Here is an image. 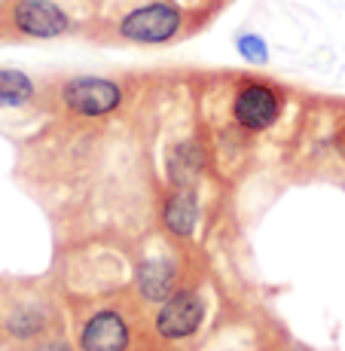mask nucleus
<instances>
[{"instance_id":"obj_11","label":"nucleus","mask_w":345,"mask_h":351,"mask_svg":"<svg viewBox=\"0 0 345 351\" xmlns=\"http://www.w3.org/2000/svg\"><path fill=\"white\" fill-rule=\"evenodd\" d=\"M235 49L248 64H266L269 62V43L254 31H245L235 37Z\"/></svg>"},{"instance_id":"obj_12","label":"nucleus","mask_w":345,"mask_h":351,"mask_svg":"<svg viewBox=\"0 0 345 351\" xmlns=\"http://www.w3.org/2000/svg\"><path fill=\"white\" fill-rule=\"evenodd\" d=\"M342 138H345V125H342Z\"/></svg>"},{"instance_id":"obj_8","label":"nucleus","mask_w":345,"mask_h":351,"mask_svg":"<svg viewBox=\"0 0 345 351\" xmlns=\"http://www.w3.org/2000/svg\"><path fill=\"white\" fill-rule=\"evenodd\" d=\"M34 95H37V86L28 73L16 67H0V110L31 104Z\"/></svg>"},{"instance_id":"obj_9","label":"nucleus","mask_w":345,"mask_h":351,"mask_svg":"<svg viewBox=\"0 0 345 351\" xmlns=\"http://www.w3.org/2000/svg\"><path fill=\"white\" fill-rule=\"evenodd\" d=\"M202 165H205V153H202V147L195 141L178 144L171 153V165H168L174 186H193L195 178L202 174Z\"/></svg>"},{"instance_id":"obj_2","label":"nucleus","mask_w":345,"mask_h":351,"mask_svg":"<svg viewBox=\"0 0 345 351\" xmlns=\"http://www.w3.org/2000/svg\"><path fill=\"white\" fill-rule=\"evenodd\" d=\"M0 22L28 40H58L73 31V16L62 0H6Z\"/></svg>"},{"instance_id":"obj_5","label":"nucleus","mask_w":345,"mask_h":351,"mask_svg":"<svg viewBox=\"0 0 345 351\" xmlns=\"http://www.w3.org/2000/svg\"><path fill=\"white\" fill-rule=\"evenodd\" d=\"M202 315H205V306L195 293H174L165 300L162 312L156 315V330L165 339H184V336L195 333L202 327Z\"/></svg>"},{"instance_id":"obj_10","label":"nucleus","mask_w":345,"mask_h":351,"mask_svg":"<svg viewBox=\"0 0 345 351\" xmlns=\"http://www.w3.org/2000/svg\"><path fill=\"white\" fill-rule=\"evenodd\" d=\"M138 285L147 300H168L174 290V266L168 260H147L138 272Z\"/></svg>"},{"instance_id":"obj_4","label":"nucleus","mask_w":345,"mask_h":351,"mask_svg":"<svg viewBox=\"0 0 345 351\" xmlns=\"http://www.w3.org/2000/svg\"><path fill=\"white\" fill-rule=\"evenodd\" d=\"M62 101L77 117H107L123 104V86L107 77H71L62 86Z\"/></svg>"},{"instance_id":"obj_3","label":"nucleus","mask_w":345,"mask_h":351,"mask_svg":"<svg viewBox=\"0 0 345 351\" xmlns=\"http://www.w3.org/2000/svg\"><path fill=\"white\" fill-rule=\"evenodd\" d=\"M281 92L266 80H245L233 98V117L239 128L251 134L269 132L281 117Z\"/></svg>"},{"instance_id":"obj_1","label":"nucleus","mask_w":345,"mask_h":351,"mask_svg":"<svg viewBox=\"0 0 345 351\" xmlns=\"http://www.w3.org/2000/svg\"><path fill=\"white\" fill-rule=\"evenodd\" d=\"M187 25V10L174 0H144L117 19V37L138 46L171 43Z\"/></svg>"},{"instance_id":"obj_6","label":"nucleus","mask_w":345,"mask_h":351,"mask_svg":"<svg viewBox=\"0 0 345 351\" xmlns=\"http://www.w3.org/2000/svg\"><path fill=\"white\" fill-rule=\"evenodd\" d=\"M83 351H126L128 348V327L117 312H98L86 321L80 336Z\"/></svg>"},{"instance_id":"obj_7","label":"nucleus","mask_w":345,"mask_h":351,"mask_svg":"<svg viewBox=\"0 0 345 351\" xmlns=\"http://www.w3.org/2000/svg\"><path fill=\"white\" fill-rule=\"evenodd\" d=\"M162 220L180 239L193 235L195 223H199V195H195L193 186H178V190L168 195L165 208H162Z\"/></svg>"}]
</instances>
